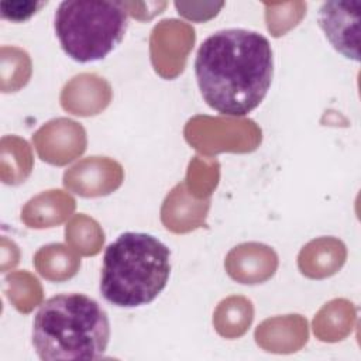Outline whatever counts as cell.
I'll return each instance as SVG.
<instances>
[{"instance_id": "obj_1", "label": "cell", "mask_w": 361, "mask_h": 361, "mask_svg": "<svg viewBox=\"0 0 361 361\" xmlns=\"http://www.w3.org/2000/svg\"><path fill=\"white\" fill-rule=\"evenodd\" d=\"M195 75L204 102L224 116H247L265 99L274 75L267 37L245 28L209 35L199 47Z\"/></svg>"}, {"instance_id": "obj_2", "label": "cell", "mask_w": 361, "mask_h": 361, "mask_svg": "<svg viewBox=\"0 0 361 361\" xmlns=\"http://www.w3.org/2000/svg\"><path fill=\"white\" fill-rule=\"evenodd\" d=\"M110 340L106 310L83 293L47 299L32 322V345L42 361L100 360Z\"/></svg>"}, {"instance_id": "obj_3", "label": "cell", "mask_w": 361, "mask_h": 361, "mask_svg": "<svg viewBox=\"0 0 361 361\" xmlns=\"http://www.w3.org/2000/svg\"><path fill=\"white\" fill-rule=\"evenodd\" d=\"M169 274V248L152 234L127 231L104 251L100 292L117 307L144 306L165 289Z\"/></svg>"}, {"instance_id": "obj_4", "label": "cell", "mask_w": 361, "mask_h": 361, "mask_svg": "<svg viewBox=\"0 0 361 361\" xmlns=\"http://www.w3.org/2000/svg\"><path fill=\"white\" fill-rule=\"evenodd\" d=\"M124 4L107 0H65L55 11L54 28L63 52L79 63L106 58L124 38Z\"/></svg>"}, {"instance_id": "obj_5", "label": "cell", "mask_w": 361, "mask_h": 361, "mask_svg": "<svg viewBox=\"0 0 361 361\" xmlns=\"http://www.w3.org/2000/svg\"><path fill=\"white\" fill-rule=\"evenodd\" d=\"M361 1H324L317 21L327 41L344 58L360 62Z\"/></svg>"}, {"instance_id": "obj_6", "label": "cell", "mask_w": 361, "mask_h": 361, "mask_svg": "<svg viewBox=\"0 0 361 361\" xmlns=\"http://www.w3.org/2000/svg\"><path fill=\"white\" fill-rule=\"evenodd\" d=\"M45 4L47 1H1L0 13L8 21L21 23L32 17Z\"/></svg>"}]
</instances>
